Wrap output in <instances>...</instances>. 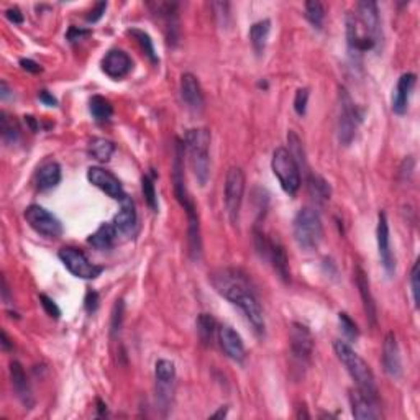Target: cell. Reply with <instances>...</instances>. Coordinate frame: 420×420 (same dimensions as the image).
Returning <instances> with one entry per match:
<instances>
[{"label":"cell","mask_w":420,"mask_h":420,"mask_svg":"<svg viewBox=\"0 0 420 420\" xmlns=\"http://www.w3.org/2000/svg\"><path fill=\"white\" fill-rule=\"evenodd\" d=\"M294 240L302 249H314L323 238V225L320 215L310 207H304L294 217Z\"/></svg>","instance_id":"obj_5"},{"label":"cell","mask_w":420,"mask_h":420,"mask_svg":"<svg viewBox=\"0 0 420 420\" xmlns=\"http://www.w3.org/2000/svg\"><path fill=\"white\" fill-rule=\"evenodd\" d=\"M219 342L228 358H232L234 361H243L245 356H247L243 340H241V336L236 334L232 327L222 325L219 328Z\"/></svg>","instance_id":"obj_23"},{"label":"cell","mask_w":420,"mask_h":420,"mask_svg":"<svg viewBox=\"0 0 420 420\" xmlns=\"http://www.w3.org/2000/svg\"><path fill=\"white\" fill-rule=\"evenodd\" d=\"M210 140L212 135L207 128H193L186 132L182 141L199 186H206L210 176Z\"/></svg>","instance_id":"obj_4"},{"label":"cell","mask_w":420,"mask_h":420,"mask_svg":"<svg viewBox=\"0 0 420 420\" xmlns=\"http://www.w3.org/2000/svg\"><path fill=\"white\" fill-rule=\"evenodd\" d=\"M361 112L353 102L350 92L345 87L338 89V120H336V132L338 140L343 147H350L355 140L358 125L361 123Z\"/></svg>","instance_id":"obj_6"},{"label":"cell","mask_w":420,"mask_h":420,"mask_svg":"<svg viewBox=\"0 0 420 420\" xmlns=\"http://www.w3.org/2000/svg\"><path fill=\"white\" fill-rule=\"evenodd\" d=\"M227 410H228V407H220V409H219V412L212 414V417H214V419H219V417H225V415H227Z\"/></svg>","instance_id":"obj_55"},{"label":"cell","mask_w":420,"mask_h":420,"mask_svg":"<svg viewBox=\"0 0 420 420\" xmlns=\"http://www.w3.org/2000/svg\"><path fill=\"white\" fill-rule=\"evenodd\" d=\"M355 280H356V286H358L361 301H363L366 319L369 320V323H371V325H376V320H378L376 302H374V297L371 294V288H369L368 276H366V273L360 268V266L355 269Z\"/></svg>","instance_id":"obj_26"},{"label":"cell","mask_w":420,"mask_h":420,"mask_svg":"<svg viewBox=\"0 0 420 420\" xmlns=\"http://www.w3.org/2000/svg\"><path fill=\"white\" fill-rule=\"evenodd\" d=\"M90 32L89 30H82V28L77 27H71L68 32V40L71 43H76V41H81L82 38H86V36H89Z\"/></svg>","instance_id":"obj_47"},{"label":"cell","mask_w":420,"mask_h":420,"mask_svg":"<svg viewBox=\"0 0 420 420\" xmlns=\"http://www.w3.org/2000/svg\"><path fill=\"white\" fill-rule=\"evenodd\" d=\"M58 256H60L62 264L69 269V273L74 274L76 277H81V280H95V277L101 276V273L103 271L102 266L90 263L89 258L77 248H61Z\"/></svg>","instance_id":"obj_9"},{"label":"cell","mask_w":420,"mask_h":420,"mask_svg":"<svg viewBox=\"0 0 420 420\" xmlns=\"http://www.w3.org/2000/svg\"><path fill=\"white\" fill-rule=\"evenodd\" d=\"M115 151V145L110 140L106 138H94L89 143V155L94 160L101 161V163H107Z\"/></svg>","instance_id":"obj_32"},{"label":"cell","mask_w":420,"mask_h":420,"mask_svg":"<svg viewBox=\"0 0 420 420\" xmlns=\"http://www.w3.org/2000/svg\"><path fill=\"white\" fill-rule=\"evenodd\" d=\"M266 261L273 264L274 271L284 282H289L291 280V269H289V260L286 255V249L277 240H269L268 255H266Z\"/></svg>","instance_id":"obj_27"},{"label":"cell","mask_w":420,"mask_h":420,"mask_svg":"<svg viewBox=\"0 0 420 420\" xmlns=\"http://www.w3.org/2000/svg\"><path fill=\"white\" fill-rule=\"evenodd\" d=\"M415 82H417V76H415L414 73H406L399 77L396 89H394V94H393L394 114L404 115L407 109H409V101H410V95H412V90L415 87Z\"/></svg>","instance_id":"obj_22"},{"label":"cell","mask_w":420,"mask_h":420,"mask_svg":"<svg viewBox=\"0 0 420 420\" xmlns=\"http://www.w3.org/2000/svg\"><path fill=\"white\" fill-rule=\"evenodd\" d=\"M307 102H309V89H299L296 92V97H294V110L299 117H304L307 112Z\"/></svg>","instance_id":"obj_42"},{"label":"cell","mask_w":420,"mask_h":420,"mask_svg":"<svg viewBox=\"0 0 420 420\" xmlns=\"http://www.w3.org/2000/svg\"><path fill=\"white\" fill-rule=\"evenodd\" d=\"M376 238H378V251H380L382 268L386 269V273L388 274H393L394 269H396V261H394L393 249H391L389 223L384 212H380V215H378Z\"/></svg>","instance_id":"obj_15"},{"label":"cell","mask_w":420,"mask_h":420,"mask_svg":"<svg viewBox=\"0 0 420 420\" xmlns=\"http://www.w3.org/2000/svg\"><path fill=\"white\" fill-rule=\"evenodd\" d=\"M356 16H358L360 23L365 27V30L371 35V38L380 47L382 41V30L380 10H378L376 2H371V0L358 2V5H356Z\"/></svg>","instance_id":"obj_16"},{"label":"cell","mask_w":420,"mask_h":420,"mask_svg":"<svg viewBox=\"0 0 420 420\" xmlns=\"http://www.w3.org/2000/svg\"><path fill=\"white\" fill-rule=\"evenodd\" d=\"M0 132L5 143H16L20 138V128L12 117H8L5 112L0 114Z\"/></svg>","instance_id":"obj_36"},{"label":"cell","mask_w":420,"mask_h":420,"mask_svg":"<svg viewBox=\"0 0 420 420\" xmlns=\"http://www.w3.org/2000/svg\"><path fill=\"white\" fill-rule=\"evenodd\" d=\"M84 307H86V310L89 312V314H94V312L97 310V307H99V294L95 293V291H89V293L86 294Z\"/></svg>","instance_id":"obj_46"},{"label":"cell","mask_w":420,"mask_h":420,"mask_svg":"<svg viewBox=\"0 0 420 420\" xmlns=\"http://www.w3.org/2000/svg\"><path fill=\"white\" fill-rule=\"evenodd\" d=\"M5 16H7L8 20H10L12 23H15V25L23 23V14H22V10H20L18 7H10V8H7V10H5Z\"/></svg>","instance_id":"obj_48"},{"label":"cell","mask_w":420,"mask_h":420,"mask_svg":"<svg viewBox=\"0 0 420 420\" xmlns=\"http://www.w3.org/2000/svg\"><path fill=\"white\" fill-rule=\"evenodd\" d=\"M350 404H351V414L355 419L360 420H376L381 419L380 404L374 399L365 396L358 389L351 391L350 393Z\"/></svg>","instance_id":"obj_21"},{"label":"cell","mask_w":420,"mask_h":420,"mask_svg":"<svg viewBox=\"0 0 420 420\" xmlns=\"http://www.w3.org/2000/svg\"><path fill=\"white\" fill-rule=\"evenodd\" d=\"M153 8V14H156L161 20H164L166 30H168L169 41H177V30H180V22H177V3L173 2H155L149 3Z\"/></svg>","instance_id":"obj_25"},{"label":"cell","mask_w":420,"mask_h":420,"mask_svg":"<svg viewBox=\"0 0 420 420\" xmlns=\"http://www.w3.org/2000/svg\"><path fill=\"white\" fill-rule=\"evenodd\" d=\"M12 348V342H10V338H8L7 336V332L5 330H2V350L3 351H8Z\"/></svg>","instance_id":"obj_53"},{"label":"cell","mask_w":420,"mask_h":420,"mask_svg":"<svg viewBox=\"0 0 420 420\" xmlns=\"http://www.w3.org/2000/svg\"><path fill=\"white\" fill-rule=\"evenodd\" d=\"M97 409H99V415H106L107 414V406L103 404L102 401H97Z\"/></svg>","instance_id":"obj_56"},{"label":"cell","mask_w":420,"mask_h":420,"mask_svg":"<svg viewBox=\"0 0 420 420\" xmlns=\"http://www.w3.org/2000/svg\"><path fill=\"white\" fill-rule=\"evenodd\" d=\"M271 168L286 194L294 195L301 189V168L289 149L277 148L273 153Z\"/></svg>","instance_id":"obj_7"},{"label":"cell","mask_w":420,"mask_h":420,"mask_svg":"<svg viewBox=\"0 0 420 420\" xmlns=\"http://www.w3.org/2000/svg\"><path fill=\"white\" fill-rule=\"evenodd\" d=\"M215 330H217V322L210 314H201L197 317V334L203 345H210L214 340Z\"/></svg>","instance_id":"obj_34"},{"label":"cell","mask_w":420,"mask_h":420,"mask_svg":"<svg viewBox=\"0 0 420 420\" xmlns=\"http://www.w3.org/2000/svg\"><path fill=\"white\" fill-rule=\"evenodd\" d=\"M181 97L186 107L194 114H201L206 106V99H203L202 87L199 84L197 77L194 74L186 73L181 77Z\"/></svg>","instance_id":"obj_17"},{"label":"cell","mask_w":420,"mask_h":420,"mask_svg":"<svg viewBox=\"0 0 420 420\" xmlns=\"http://www.w3.org/2000/svg\"><path fill=\"white\" fill-rule=\"evenodd\" d=\"M10 92H12V90L8 89L7 82L5 81L0 82V99H2V101H7V99L10 97Z\"/></svg>","instance_id":"obj_52"},{"label":"cell","mask_w":420,"mask_h":420,"mask_svg":"<svg viewBox=\"0 0 420 420\" xmlns=\"http://www.w3.org/2000/svg\"><path fill=\"white\" fill-rule=\"evenodd\" d=\"M122 322H123V301L122 299H119V301L115 302L114 310H112V320H110L112 335L119 334L120 328H122Z\"/></svg>","instance_id":"obj_41"},{"label":"cell","mask_w":420,"mask_h":420,"mask_svg":"<svg viewBox=\"0 0 420 420\" xmlns=\"http://www.w3.org/2000/svg\"><path fill=\"white\" fill-rule=\"evenodd\" d=\"M40 302H41V306H43V309L47 310V314L49 315V317L60 319L61 310H60V307L56 306V302L53 301L51 297H48L47 294H40Z\"/></svg>","instance_id":"obj_43"},{"label":"cell","mask_w":420,"mask_h":420,"mask_svg":"<svg viewBox=\"0 0 420 420\" xmlns=\"http://www.w3.org/2000/svg\"><path fill=\"white\" fill-rule=\"evenodd\" d=\"M307 187H309V193L312 197L317 202H325L330 199L332 189L328 186V182L323 177L315 176V174H309V181H307Z\"/></svg>","instance_id":"obj_33"},{"label":"cell","mask_w":420,"mask_h":420,"mask_svg":"<svg viewBox=\"0 0 420 420\" xmlns=\"http://www.w3.org/2000/svg\"><path fill=\"white\" fill-rule=\"evenodd\" d=\"M10 380L12 388L15 391V396L22 402L25 409H32L35 406V399H33L32 386L28 382L27 373H25L23 366L18 361H12L10 363Z\"/></svg>","instance_id":"obj_19"},{"label":"cell","mask_w":420,"mask_h":420,"mask_svg":"<svg viewBox=\"0 0 420 420\" xmlns=\"http://www.w3.org/2000/svg\"><path fill=\"white\" fill-rule=\"evenodd\" d=\"M338 320H340V325H342L343 328V334L347 335L348 338H351V340L358 338L360 330H358V327H356V323L351 320L350 315L345 314V312H340Z\"/></svg>","instance_id":"obj_40"},{"label":"cell","mask_w":420,"mask_h":420,"mask_svg":"<svg viewBox=\"0 0 420 420\" xmlns=\"http://www.w3.org/2000/svg\"><path fill=\"white\" fill-rule=\"evenodd\" d=\"M128 35H132L133 38L138 41V45L141 47V49H143V53L148 56V60L151 61L153 64H158V62H160V58L156 56L155 45H153L151 36H149L147 32L138 30V28H130V30H128Z\"/></svg>","instance_id":"obj_35"},{"label":"cell","mask_w":420,"mask_h":420,"mask_svg":"<svg viewBox=\"0 0 420 420\" xmlns=\"http://www.w3.org/2000/svg\"><path fill=\"white\" fill-rule=\"evenodd\" d=\"M184 143L176 140V155H174V166H173V182H174V195H176L177 202L184 207L187 220H189V228H187V235H189V253L194 261H197L202 255V238H201V223H199L197 209L195 203L187 193L186 180H184Z\"/></svg>","instance_id":"obj_2"},{"label":"cell","mask_w":420,"mask_h":420,"mask_svg":"<svg viewBox=\"0 0 420 420\" xmlns=\"http://www.w3.org/2000/svg\"><path fill=\"white\" fill-rule=\"evenodd\" d=\"M410 291H412L415 307H419V261L414 264L412 273H410Z\"/></svg>","instance_id":"obj_44"},{"label":"cell","mask_w":420,"mask_h":420,"mask_svg":"<svg viewBox=\"0 0 420 420\" xmlns=\"http://www.w3.org/2000/svg\"><path fill=\"white\" fill-rule=\"evenodd\" d=\"M289 340L294 360L301 365L309 363L312 351H314V336H312L309 327L294 322L289 330Z\"/></svg>","instance_id":"obj_12"},{"label":"cell","mask_w":420,"mask_h":420,"mask_svg":"<svg viewBox=\"0 0 420 420\" xmlns=\"http://www.w3.org/2000/svg\"><path fill=\"white\" fill-rule=\"evenodd\" d=\"M25 219H27L28 225H30L36 234L47 236V238H58L62 234V225L51 212L38 206V203H32L25 210Z\"/></svg>","instance_id":"obj_10"},{"label":"cell","mask_w":420,"mask_h":420,"mask_svg":"<svg viewBox=\"0 0 420 420\" xmlns=\"http://www.w3.org/2000/svg\"><path fill=\"white\" fill-rule=\"evenodd\" d=\"M117 236H119V232H117V228H115L114 223H102V225L89 236L87 243L92 245V247L95 249H99V251H107V249H110L112 247H114Z\"/></svg>","instance_id":"obj_28"},{"label":"cell","mask_w":420,"mask_h":420,"mask_svg":"<svg viewBox=\"0 0 420 420\" xmlns=\"http://www.w3.org/2000/svg\"><path fill=\"white\" fill-rule=\"evenodd\" d=\"M155 376L158 384V397L164 406L173 397V386L176 381V366L169 360H158L155 365Z\"/></svg>","instance_id":"obj_14"},{"label":"cell","mask_w":420,"mask_h":420,"mask_svg":"<svg viewBox=\"0 0 420 420\" xmlns=\"http://www.w3.org/2000/svg\"><path fill=\"white\" fill-rule=\"evenodd\" d=\"M20 66H22V69L28 71V73H33V74H38L41 71V66L38 64V62L32 61V60H20Z\"/></svg>","instance_id":"obj_50"},{"label":"cell","mask_w":420,"mask_h":420,"mask_svg":"<svg viewBox=\"0 0 420 420\" xmlns=\"http://www.w3.org/2000/svg\"><path fill=\"white\" fill-rule=\"evenodd\" d=\"M61 182V166L56 161L43 164L36 173V186L40 190H49Z\"/></svg>","instance_id":"obj_29"},{"label":"cell","mask_w":420,"mask_h":420,"mask_svg":"<svg viewBox=\"0 0 420 420\" xmlns=\"http://www.w3.org/2000/svg\"><path fill=\"white\" fill-rule=\"evenodd\" d=\"M141 189H143V195L147 199V203L153 212H158V194L155 187V173L145 174L141 180Z\"/></svg>","instance_id":"obj_37"},{"label":"cell","mask_w":420,"mask_h":420,"mask_svg":"<svg viewBox=\"0 0 420 420\" xmlns=\"http://www.w3.org/2000/svg\"><path fill=\"white\" fill-rule=\"evenodd\" d=\"M334 350L336 358L342 361V365L347 368V371L350 373L353 381L356 382V389L361 391L365 396L378 401V388H376V380H374V374L369 368L368 363L361 358L347 342L342 340H335L334 342Z\"/></svg>","instance_id":"obj_3"},{"label":"cell","mask_w":420,"mask_h":420,"mask_svg":"<svg viewBox=\"0 0 420 420\" xmlns=\"http://www.w3.org/2000/svg\"><path fill=\"white\" fill-rule=\"evenodd\" d=\"M2 299H3V302H10V289H8V286H7V280H5V276H2Z\"/></svg>","instance_id":"obj_51"},{"label":"cell","mask_w":420,"mask_h":420,"mask_svg":"<svg viewBox=\"0 0 420 420\" xmlns=\"http://www.w3.org/2000/svg\"><path fill=\"white\" fill-rule=\"evenodd\" d=\"M87 180L95 187L106 193L109 197L115 199V201H123L127 197L125 194L122 182L119 181V177L115 174H112L107 169L99 168V166H92V168L87 169Z\"/></svg>","instance_id":"obj_13"},{"label":"cell","mask_w":420,"mask_h":420,"mask_svg":"<svg viewBox=\"0 0 420 420\" xmlns=\"http://www.w3.org/2000/svg\"><path fill=\"white\" fill-rule=\"evenodd\" d=\"M347 43L351 55H363V53L378 47L376 41L365 30L358 16L353 12H348L347 15Z\"/></svg>","instance_id":"obj_11"},{"label":"cell","mask_w":420,"mask_h":420,"mask_svg":"<svg viewBox=\"0 0 420 420\" xmlns=\"http://www.w3.org/2000/svg\"><path fill=\"white\" fill-rule=\"evenodd\" d=\"M89 110L95 122H109L114 115V106L109 99L102 95H94L89 101Z\"/></svg>","instance_id":"obj_31"},{"label":"cell","mask_w":420,"mask_h":420,"mask_svg":"<svg viewBox=\"0 0 420 420\" xmlns=\"http://www.w3.org/2000/svg\"><path fill=\"white\" fill-rule=\"evenodd\" d=\"M136 222H138V215H136L135 202L127 195L122 201V207H120L119 214L115 215L112 223L117 228L119 234L132 235L136 228Z\"/></svg>","instance_id":"obj_24"},{"label":"cell","mask_w":420,"mask_h":420,"mask_svg":"<svg viewBox=\"0 0 420 420\" xmlns=\"http://www.w3.org/2000/svg\"><path fill=\"white\" fill-rule=\"evenodd\" d=\"M38 99L41 102L45 103V106L48 107H58V99L53 95L51 92H48L47 89H41L38 92Z\"/></svg>","instance_id":"obj_49"},{"label":"cell","mask_w":420,"mask_h":420,"mask_svg":"<svg viewBox=\"0 0 420 420\" xmlns=\"http://www.w3.org/2000/svg\"><path fill=\"white\" fill-rule=\"evenodd\" d=\"M306 18L314 25V28L323 27V20H325V10H323V5L317 0H310V2L306 3Z\"/></svg>","instance_id":"obj_38"},{"label":"cell","mask_w":420,"mask_h":420,"mask_svg":"<svg viewBox=\"0 0 420 420\" xmlns=\"http://www.w3.org/2000/svg\"><path fill=\"white\" fill-rule=\"evenodd\" d=\"M382 368L388 376L401 378L402 374V361H401V351H399L397 338L394 332H389L384 336V343H382Z\"/></svg>","instance_id":"obj_18"},{"label":"cell","mask_w":420,"mask_h":420,"mask_svg":"<svg viewBox=\"0 0 420 420\" xmlns=\"http://www.w3.org/2000/svg\"><path fill=\"white\" fill-rule=\"evenodd\" d=\"M25 122L30 125V128H32L33 132L38 130V122H36V120L33 119V117H30V115H28V117H25Z\"/></svg>","instance_id":"obj_54"},{"label":"cell","mask_w":420,"mask_h":420,"mask_svg":"<svg viewBox=\"0 0 420 420\" xmlns=\"http://www.w3.org/2000/svg\"><path fill=\"white\" fill-rule=\"evenodd\" d=\"M210 282L220 296L240 307L258 335L264 334L266 322L263 309H261V304L258 301L247 274L234 268L219 269L210 276Z\"/></svg>","instance_id":"obj_1"},{"label":"cell","mask_w":420,"mask_h":420,"mask_svg":"<svg viewBox=\"0 0 420 420\" xmlns=\"http://www.w3.org/2000/svg\"><path fill=\"white\" fill-rule=\"evenodd\" d=\"M245 194V173L238 166H232L225 177V190H223V202L230 222L236 225L240 220L241 202Z\"/></svg>","instance_id":"obj_8"},{"label":"cell","mask_w":420,"mask_h":420,"mask_svg":"<svg viewBox=\"0 0 420 420\" xmlns=\"http://www.w3.org/2000/svg\"><path fill=\"white\" fill-rule=\"evenodd\" d=\"M288 143H289V153L294 156V160L297 161L299 168H301L302 164L306 166V155H304L301 138H299V136L293 130H289L288 133Z\"/></svg>","instance_id":"obj_39"},{"label":"cell","mask_w":420,"mask_h":420,"mask_svg":"<svg viewBox=\"0 0 420 420\" xmlns=\"http://www.w3.org/2000/svg\"><path fill=\"white\" fill-rule=\"evenodd\" d=\"M133 68L132 58L123 49H110L102 60V71L112 79H122Z\"/></svg>","instance_id":"obj_20"},{"label":"cell","mask_w":420,"mask_h":420,"mask_svg":"<svg viewBox=\"0 0 420 420\" xmlns=\"http://www.w3.org/2000/svg\"><path fill=\"white\" fill-rule=\"evenodd\" d=\"M106 10H107V2H99V3H95V7H94V10H90V14L87 15V23H95V22H99V20L102 18L103 16V14H106Z\"/></svg>","instance_id":"obj_45"},{"label":"cell","mask_w":420,"mask_h":420,"mask_svg":"<svg viewBox=\"0 0 420 420\" xmlns=\"http://www.w3.org/2000/svg\"><path fill=\"white\" fill-rule=\"evenodd\" d=\"M269 32H271V22L268 18L260 20L249 28V41H251L253 49L258 56L263 55L266 49V43H268Z\"/></svg>","instance_id":"obj_30"}]
</instances>
